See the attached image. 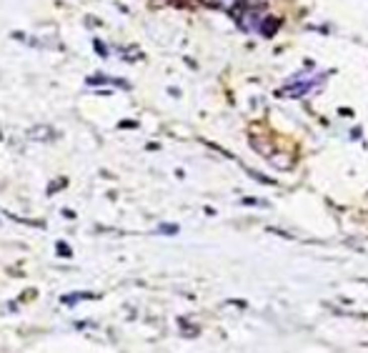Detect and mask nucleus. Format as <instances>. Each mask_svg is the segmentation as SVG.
I'll list each match as a JSON object with an SVG mask.
<instances>
[{
  "instance_id": "nucleus-1",
  "label": "nucleus",
  "mask_w": 368,
  "mask_h": 353,
  "mask_svg": "<svg viewBox=\"0 0 368 353\" xmlns=\"http://www.w3.org/2000/svg\"><path fill=\"white\" fill-rule=\"evenodd\" d=\"M95 50H98L100 55H105V53H108V50H105V45H100V40H95Z\"/></svg>"
}]
</instances>
